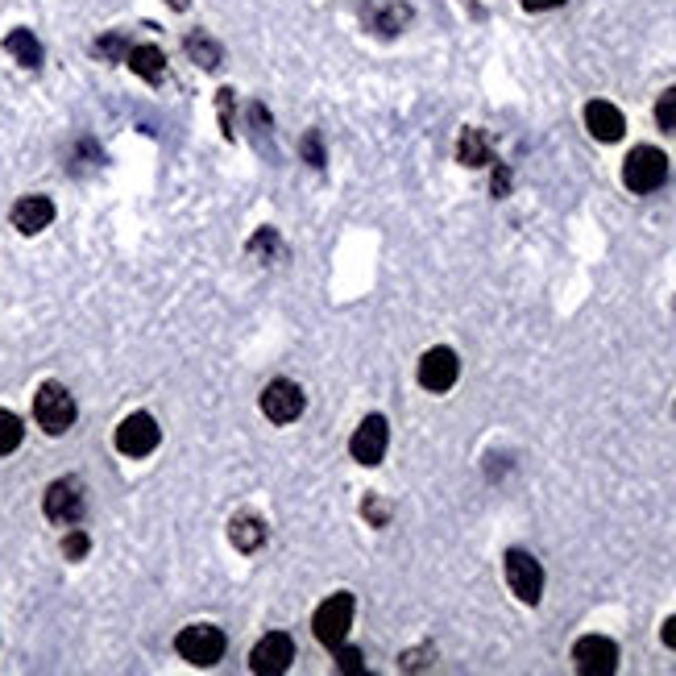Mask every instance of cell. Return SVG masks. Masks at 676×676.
Here are the masks:
<instances>
[{"mask_svg": "<svg viewBox=\"0 0 676 676\" xmlns=\"http://www.w3.org/2000/svg\"><path fill=\"white\" fill-rule=\"evenodd\" d=\"M249 125L258 129V146H262L266 154H274V150H270V117H266V108H262V104H253V108H249Z\"/></svg>", "mask_w": 676, "mask_h": 676, "instance_id": "d4e9b609", "label": "cell"}, {"mask_svg": "<svg viewBox=\"0 0 676 676\" xmlns=\"http://www.w3.org/2000/svg\"><path fill=\"white\" fill-rule=\"evenodd\" d=\"M88 548H92V540L83 531H67V540H63V556L67 560H83L88 556Z\"/></svg>", "mask_w": 676, "mask_h": 676, "instance_id": "484cf974", "label": "cell"}, {"mask_svg": "<svg viewBox=\"0 0 676 676\" xmlns=\"http://www.w3.org/2000/svg\"><path fill=\"white\" fill-rule=\"evenodd\" d=\"M565 0H523V9H531V13H544V9H560Z\"/></svg>", "mask_w": 676, "mask_h": 676, "instance_id": "d6a6232c", "label": "cell"}, {"mask_svg": "<svg viewBox=\"0 0 676 676\" xmlns=\"http://www.w3.org/2000/svg\"><path fill=\"white\" fill-rule=\"evenodd\" d=\"M585 129L598 137V142H618L627 133V121L610 100H589L585 104Z\"/></svg>", "mask_w": 676, "mask_h": 676, "instance_id": "4fadbf2b", "label": "cell"}, {"mask_svg": "<svg viewBox=\"0 0 676 676\" xmlns=\"http://www.w3.org/2000/svg\"><path fill=\"white\" fill-rule=\"evenodd\" d=\"M407 21H411V9H407V5H399V0H386V5L370 9V25H374L378 34H399Z\"/></svg>", "mask_w": 676, "mask_h": 676, "instance_id": "d6986e66", "label": "cell"}, {"mask_svg": "<svg viewBox=\"0 0 676 676\" xmlns=\"http://www.w3.org/2000/svg\"><path fill=\"white\" fill-rule=\"evenodd\" d=\"M216 117H220L224 137H233V92H229V88H224V92L216 96Z\"/></svg>", "mask_w": 676, "mask_h": 676, "instance_id": "83f0119b", "label": "cell"}, {"mask_svg": "<svg viewBox=\"0 0 676 676\" xmlns=\"http://www.w3.org/2000/svg\"><path fill=\"white\" fill-rule=\"evenodd\" d=\"M365 519H370L374 527H386V519H390V506H382L378 498H365Z\"/></svg>", "mask_w": 676, "mask_h": 676, "instance_id": "f546056e", "label": "cell"}, {"mask_svg": "<svg viewBox=\"0 0 676 676\" xmlns=\"http://www.w3.org/2000/svg\"><path fill=\"white\" fill-rule=\"evenodd\" d=\"M303 162H307V166H316V171L324 166V142H320V133H316V129L303 137Z\"/></svg>", "mask_w": 676, "mask_h": 676, "instance_id": "4316f807", "label": "cell"}, {"mask_svg": "<svg viewBox=\"0 0 676 676\" xmlns=\"http://www.w3.org/2000/svg\"><path fill=\"white\" fill-rule=\"evenodd\" d=\"M129 67H133V75H142L146 83H158L166 75V54L158 46H133L129 50Z\"/></svg>", "mask_w": 676, "mask_h": 676, "instance_id": "2e32d148", "label": "cell"}, {"mask_svg": "<svg viewBox=\"0 0 676 676\" xmlns=\"http://www.w3.org/2000/svg\"><path fill=\"white\" fill-rule=\"evenodd\" d=\"M291 660H295V639L283 635V631H270V635L249 652V668L258 672V676H278V672H287Z\"/></svg>", "mask_w": 676, "mask_h": 676, "instance_id": "8fae6325", "label": "cell"}, {"mask_svg": "<svg viewBox=\"0 0 676 676\" xmlns=\"http://www.w3.org/2000/svg\"><path fill=\"white\" fill-rule=\"evenodd\" d=\"M573 664L581 676H610L618 668V643L606 635H585L573 647Z\"/></svg>", "mask_w": 676, "mask_h": 676, "instance_id": "52a82bcc", "label": "cell"}, {"mask_svg": "<svg viewBox=\"0 0 676 676\" xmlns=\"http://www.w3.org/2000/svg\"><path fill=\"white\" fill-rule=\"evenodd\" d=\"M21 436H25V428H21V419L13 415V411H0V457H9L13 448L21 444Z\"/></svg>", "mask_w": 676, "mask_h": 676, "instance_id": "7402d4cb", "label": "cell"}, {"mask_svg": "<svg viewBox=\"0 0 676 676\" xmlns=\"http://www.w3.org/2000/svg\"><path fill=\"white\" fill-rule=\"evenodd\" d=\"M332 652H336V668H341V672H361L365 664H361V652H357V647H332Z\"/></svg>", "mask_w": 676, "mask_h": 676, "instance_id": "f1b7e54d", "label": "cell"}, {"mask_svg": "<svg viewBox=\"0 0 676 676\" xmlns=\"http://www.w3.org/2000/svg\"><path fill=\"white\" fill-rule=\"evenodd\" d=\"M166 5H171V9H187V5H191V0H166Z\"/></svg>", "mask_w": 676, "mask_h": 676, "instance_id": "e575fe53", "label": "cell"}, {"mask_svg": "<svg viewBox=\"0 0 676 676\" xmlns=\"http://www.w3.org/2000/svg\"><path fill=\"white\" fill-rule=\"evenodd\" d=\"M187 54H191V63H200L204 71H212V67H220V59H224V50H220V42H212L204 30H195L191 38H187Z\"/></svg>", "mask_w": 676, "mask_h": 676, "instance_id": "ffe728a7", "label": "cell"}, {"mask_svg": "<svg viewBox=\"0 0 676 676\" xmlns=\"http://www.w3.org/2000/svg\"><path fill=\"white\" fill-rule=\"evenodd\" d=\"M158 440H162L158 419H154V415H146V411L129 415L125 424L117 428V448H121L125 457H150L154 448H158Z\"/></svg>", "mask_w": 676, "mask_h": 676, "instance_id": "9c48e42d", "label": "cell"}, {"mask_svg": "<svg viewBox=\"0 0 676 676\" xmlns=\"http://www.w3.org/2000/svg\"><path fill=\"white\" fill-rule=\"evenodd\" d=\"M386 444H390L386 415H365L361 428H357L353 440H349V453H353V461H361V465H378V461L386 457Z\"/></svg>", "mask_w": 676, "mask_h": 676, "instance_id": "30bf717a", "label": "cell"}, {"mask_svg": "<svg viewBox=\"0 0 676 676\" xmlns=\"http://www.w3.org/2000/svg\"><path fill=\"white\" fill-rule=\"evenodd\" d=\"M506 585H511V594L527 606L540 602L544 594V569H540V560H535L531 552L523 548H511L506 552Z\"/></svg>", "mask_w": 676, "mask_h": 676, "instance_id": "5b68a950", "label": "cell"}, {"mask_svg": "<svg viewBox=\"0 0 676 676\" xmlns=\"http://www.w3.org/2000/svg\"><path fill=\"white\" fill-rule=\"evenodd\" d=\"M224 647H229V639H224V631L212 627V623L183 627L179 639H175V652H179L187 664H195V668H212V664H220V660H224Z\"/></svg>", "mask_w": 676, "mask_h": 676, "instance_id": "6da1fadb", "label": "cell"}, {"mask_svg": "<svg viewBox=\"0 0 676 676\" xmlns=\"http://www.w3.org/2000/svg\"><path fill=\"white\" fill-rule=\"evenodd\" d=\"M461 378V357L453 349H428L424 357H419V386L432 390V394H444V390H453Z\"/></svg>", "mask_w": 676, "mask_h": 676, "instance_id": "8992f818", "label": "cell"}, {"mask_svg": "<svg viewBox=\"0 0 676 676\" xmlns=\"http://www.w3.org/2000/svg\"><path fill=\"white\" fill-rule=\"evenodd\" d=\"M664 179H668V158H664V150H656V146H635V150L627 154V162H623V183H627L635 195L660 191Z\"/></svg>", "mask_w": 676, "mask_h": 676, "instance_id": "7a4b0ae2", "label": "cell"}, {"mask_svg": "<svg viewBox=\"0 0 676 676\" xmlns=\"http://www.w3.org/2000/svg\"><path fill=\"white\" fill-rule=\"evenodd\" d=\"M34 415H38V424H42L50 436H63V432L75 424V399L67 394V386L46 382V386H38V394H34Z\"/></svg>", "mask_w": 676, "mask_h": 676, "instance_id": "3957f363", "label": "cell"}, {"mask_svg": "<svg viewBox=\"0 0 676 676\" xmlns=\"http://www.w3.org/2000/svg\"><path fill=\"white\" fill-rule=\"evenodd\" d=\"M428 656H432L428 647H424V652H407V656H403V668H407V672H411V668H424V664H428Z\"/></svg>", "mask_w": 676, "mask_h": 676, "instance_id": "1f68e13d", "label": "cell"}, {"mask_svg": "<svg viewBox=\"0 0 676 676\" xmlns=\"http://www.w3.org/2000/svg\"><path fill=\"white\" fill-rule=\"evenodd\" d=\"M92 50H96V59H104V63H121V59H129L133 46L125 42V34H104Z\"/></svg>", "mask_w": 676, "mask_h": 676, "instance_id": "603a6c76", "label": "cell"}, {"mask_svg": "<svg viewBox=\"0 0 676 676\" xmlns=\"http://www.w3.org/2000/svg\"><path fill=\"white\" fill-rule=\"evenodd\" d=\"M506 191H511V171L498 166V171H494V195H506Z\"/></svg>", "mask_w": 676, "mask_h": 676, "instance_id": "4dcf8cb0", "label": "cell"}, {"mask_svg": "<svg viewBox=\"0 0 676 676\" xmlns=\"http://www.w3.org/2000/svg\"><path fill=\"white\" fill-rule=\"evenodd\" d=\"M249 258H253V262H278V258H283V241H278V233H274V229H262L258 237L249 241Z\"/></svg>", "mask_w": 676, "mask_h": 676, "instance_id": "44dd1931", "label": "cell"}, {"mask_svg": "<svg viewBox=\"0 0 676 676\" xmlns=\"http://www.w3.org/2000/svg\"><path fill=\"white\" fill-rule=\"evenodd\" d=\"M5 50L13 54V59L21 63V67H42V42L34 38V30H13L9 38H5Z\"/></svg>", "mask_w": 676, "mask_h": 676, "instance_id": "ac0fdd59", "label": "cell"}, {"mask_svg": "<svg viewBox=\"0 0 676 676\" xmlns=\"http://www.w3.org/2000/svg\"><path fill=\"white\" fill-rule=\"evenodd\" d=\"M229 535H233V544L241 552H258L266 544V523L258 515H237L233 527H229Z\"/></svg>", "mask_w": 676, "mask_h": 676, "instance_id": "e0dca14e", "label": "cell"}, {"mask_svg": "<svg viewBox=\"0 0 676 676\" xmlns=\"http://www.w3.org/2000/svg\"><path fill=\"white\" fill-rule=\"evenodd\" d=\"M42 511L50 523H59V527H75L83 519V490L79 482H71V477H63V482H54L46 490V502H42Z\"/></svg>", "mask_w": 676, "mask_h": 676, "instance_id": "7c38bea8", "label": "cell"}, {"mask_svg": "<svg viewBox=\"0 0 676 676\" xmlns=\"http://www.w3.org/2000/svg\"><path fill=\"white\" fill-rule=\"evenodd\" d=\"M353 610H357L353 594H332L328 602H320V610H316V618H312L316 639H320L324 647H341L345 635H349V627H353Z\"/></svg>", "mask_w": 676, "mask_h": 676, "instance_id": "277c9868", "label": "cell"}, {"mask_svg": "<svg viewBox=\"0 0 676 676\" xmlns=\"http://www.w3.org/2000/svg\"><path fill=\"white\" fill-rule=\"evenodd\" d=\"M262 411H266L270 424H295V419L303 415V390H299V382L274 378L262 390Z\"/></svg>", "mask_w": 676, "mask_h": 676, "instance_id": "ba28073f", "label": "cell"}, {"mask_svg": "<svg viewBox=\"0 0 676 676\" xmlns=\"http://www.w3.org/2000/svg\"><path fill=\"white\" fill-rule=\"evenodd\" d=\"M457 158L465 162V166H490L494 162V146H490V137H486V129H465L461 133V142H457Z\"/></svg>", "mask_w": 676, "mask_h": 676, "instance_id": "9a60e30c", "label": "cell"}, {"mask_svg": "<svg viewBox=\"0 0 676 676\" xmlns=\"http://www.w3.org/2000/svg\"><path fill=\"white\" fill-rule=\"evenodd\" d=\"M656 121H660L664 133L676 137V88H668V92L660 96V104H656Z\"/></svg>", "mask_w": 676, "mask_h": 676, "instance_id": "cb8c5ba5", "label": "cell"}, {"mask_svg": "<svg viewBox=\"0 0 676 676\" xmlns=\"http://www.w3.org/2000/svg\"><path fill=\"white\" fill-rule=\"evenodd\" d=\"M50 220H54V204L46 200V195H25V200L13 204V229L25 233V237L42 233Z\"/></svg>", "mask_w": 676, "mask_h": 676, "instance_id": "5bb4252c", "label": "cell"}, {"mask_svg": "<svg viewBox=\"0 0 676 676\" xmlns=\"http://www.w3.org/2000/svg\"><path fill=\"white\" fill-rule=\"evenodd\" d=\"M660 639H664V643L672 647V652H676V614H672V618H668V623L660 627Z\"/></svg>", "mask_w": 676, "mask_h": 676, "instance_id": "836d02e7", "label": "cell"}]
</instances>
